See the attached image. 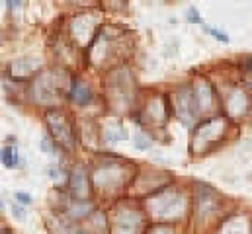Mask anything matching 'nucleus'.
<instances>
[{"mask_svg": "<svg viewBox=\"0 0 252 234\" xmlns=\"http://www.w3.org/2000/svg\"><path fill=\"white\" fill-rule=\"evenodd\" d=\"M16 199H18L20 203H24V205H32V203H33L32 195H30V193H22V191H18V193H16Z\"/></svg>", "mask_w": 252, "mask_h": 234, "instance_id": "obj_6", "label": "nucleus"}, {"mask_svg": "<svg viewBox=\"0 0 252 234\" xmlns=\"http://www.w3.org/2000/svg\"><path fill=\"white\" fill-rule=\"evenodd\" d=\"M41 146H43V152H53V148H51V145H49V139H43V141H41Z\"/></svg>", "mask_w": 252, "mask_h": 234, "instance_id": "obj_7", "label": "nucleus"}, {"mask_svg": "<svg viewBox=\"0 0 252 234\" xmlns=\"http://www.w3.org/2000/svg\"><path fill=\"white\" fill-rule=\"evenodd\" d=\"M201 28L205 29V33L213 35V37H215V39H219L221 43H229V35H227V33H223V31H219L217 28H209L207 24H201Z\"/></svg>", "mask_w": 252, "mask_h": 234, "instance_id": "obj_3", "label": "nucleus"}, {"mask_svg": "<svg viewBox=\"0 0 252 234\" xmlns=\"http://www.w3.org/2000/svg\"><path fill=\"white\" fill-rule=\"evenodd\" d=\"M133 143H135V146H137V148H141V150H143V148H149V143H151V141H149V137L135 135V137H133Z\"/></svg>", "mask_w": 252, "mask_h": 234, "instance_id": "obj_4", "label": "nucleus"}, {"mask_svg": "<svg viewBox=\"0 0 252 234\" xmlns=\"http://www.w3.org/2000/svg\"><path fill=\"white\" fill-rule=\"evenodd\" d=\"M14 215H16L18 219H24V217H26V215L22 213V209H18V207H14Z\"/></svg>", "mask_w": 252, "mask_h": 234, "instance_id": "obj_8", "label": "nucleus"}, {"mask_svg": "<svg viewBox=\"0 0 252 234\" xmlns=\"http://www.w3.org/2000/svg\"><path fill=\"white\" fill-rule=\"evenodd\" d=\"M188 20H189V22L199 24V26L203 24V22H201V16H199V12H197L195 8H188Z\"/></svg>", "mask_w": 252, "mask_h": 234, "instance_id": "obj_5", "label": "nucleus"}, {"mask_svg": "<svg viewBox=\"0 0 252 234\" xmlns=\"http://www.w3.org/2000/svg\"><path fill=\"white\" fill-rule=\"evenodd\" d=\"M68 98H70L72 102H76V104H88V102H90V98H92V92H90V88H88L84 82L74 80V82H72V86H70Z\"/></svg>", "mask_w": 252, "mask_h": 234, "instance_id": "obj_1", "label": "nucleus"}, {"mask_svg": "<svg viewBox=\"0 0 252 234\" xmlns=\"http://www.w3.org/2000/svg\"><path fill=\"white\" fill-rule=\"evenodd\" d=\"M18 162H20L18 150H16L14 146H4V148H2V164H4L6 168H16Z\"/></svg>", "mask_w": 252, "mask_h": 234, "instance_id": "obj_2", "label": "nucleus"}, {"mask_svg": "<svg viewBox=\"0 0 252 234\" xmlns=\"http://www.w3.org/2000/svg\"><path fill=\"white\" fill-rule=\"evenodd\" d=\"M8 6H22V2H6Z\"/></svg>", "mask_w": 252, "mask_h": 234, "instance_id": "obj_9", "label": "nucleus"}]
</instances>
